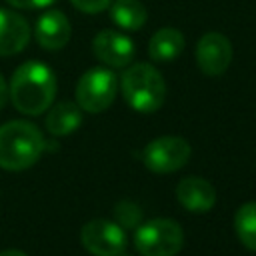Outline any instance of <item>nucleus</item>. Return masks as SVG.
<instances>
[{
	"mask_svg": "<svg viewBox=\"0 0 256 256\" xmlns=\"http://www.w3.org/2000/svg\"><path fill=\"white\" fill-rule=\"evenodd\" d=\"M10 100L14 108L28 116L46 112L56 96V76L50 66L28 60L16 68L10 80Z\"/></svg>",
	"mask_w": 256,
	"mask_h": 256,
	"instance_id": "1",
	"label": "nucleus"
},
{
	"mask_svg": "<svg viewBox=\"0 0 256 256\" xmlns=\"http://www.w3.org/2000/svg\"><path fill=\"white\" fill-rule=\"evenodd\" d=\"M44 150L42 132L26 120H12L0 126V168H30Z\"/></svg>",
	"mask_w": 256,
	"mask_h": 256,
	"instance_id": "2",
	"label": "nucleus"
},
{
	"mask_svg": "<svg viewBox=\"0 0 256 256\" xmlns=\"http://www.w3.org/2000/svg\"><path fill=\"white\" fill-rule=\"evenodd\" d=\"M122 96L126 104L142 114L156 112L166 98V82L152 64H132L126 68L120 80Z\"/></svg>",
	"mask_w": 256,
	"mask_h": 256,
	"instance_id": "3",
	"label": "nucleus"
},
{
	"mask_svg": "<svg viewBox=\"0 0 256 256\" xmlns=\"http://www.w3.org/2000/svg\"><path fill=\"white\" fill-rule=\"evenodd\" d=\"M134 246L140 256H176L184 246V232L176 220L154 218L136 228Z\"/></svg>",
	"mask_w": 256,
	"mask_h": 256,
	"instance_id": "4",
	"label": "nucleus"
},
{
	"mask_svg": "<svg viewBox=\"0 0 256 256\" xmlns=\"http://www.w3.org/2000/svg\"><path fill=\"white\" fill-rule=\"evenodd\" d=\"M118 78L108 68L86 70L76 84V102L82 110L90 114L104 112L116 98Z\"/></svg>",
	"mask_w": 256,
	"mask_h": 256,
	"instance_id": "5",
	"label": "nucleus"
},
{
	"mask_svg": "<svg viewBox=\"0 0 256 256\" xmlns=\"http://www.w3.org/2000/svg\"><path fill=\"white\" fill-rule=\"evenodd\" d=\"M82 246L94 256H122L126 250V232L114 220L96 218L82 226Z\"/></svg>",
	"mask_w": 256,
	"mask_h": 256,
	"instance_id": "6",
	"label": "nucleus"
},
{
	"mask_svg": "<svg viewBox=\"0 0 256 256\" xmlns=\"http://www.w3.org/2000/svg\"><path fill=\"white\" fill-rule=\"evenodd\" d=\"M190 160V144L178 136H160L144 150V164L156 174L180 170Z\"/></svg>",
	"mask_w": 256,
	"mask_h": 256,
	"instance_id": "7",
	"label": "nucleus"
},
{
	"mask_svg": "<svg viewBox=\"0 0 256 256\" xmlns=\"http://www.w3.org/2000/svg\"><path fill=\"white\" fill-rule=\"evenodd\" d=\"M232 62V44L220 32L204 34L196 44V64L206 76H220Z\"/></svg>",
	"mask_w": 256,
	"mask_h": 256,
	"instance_id": "8",
	"label": "nucleus"
},
{
	"mask_svg": "<svg viewBox=\"0 0 256 256\" xmlns=\"http://www.w3.org/2000/svg\"><path fill=\"white\" fill-rule=\"evenodd\" d=\"M94 56L110 68H126L136 54L134 42L116 30H100L92 40Z\"/></svg>",
	"mask_w": 256,
	"mask_h": 256,
	"instance_id": "9",
	"label": "nucleus"
},
{
	"mask_svg": "<svg viewBox=\"0 0 256 256\" xmlns=\"http://www.w3.org/2000/svg\"><path fill=\"white\" fill-rule=\"evenodd\" d=\"M72 36V26L64 12L50 8L42 12L34 26V38L44 50H60L68 44Z\"/></svg>",
	"mask_w": 256,
	"mask_h": 256,
	"instance_id": "10",
	"label": "nucleus"
},
{
	"mask_svg": "<svg viewBox=\"0 0 256 256\" xmlns=\"http://www.w3.org/2000/svg\"><path fill=\"white\" fill-rule=\"evenodd\" d=\"M30 26L24 16L14 10L0 8V56H12L26 48Z\"/></svg>",
	"mask_w": 256,
	"mask_h": 256,
	"instance_id": "11",
	"label": "nucleus"
},
{
	"mask_svg": "<svg viewBox=\"0 0 256 256\" xmlns=\"http://www.w3.org/2000/svg\"><path fill=\"white\" fill-rule=\"evenodd\" d=\"M176 198L190 212H208L216 202V190L208 180L188 176L178 182Z\"/></svg>",
	"mask_w": 256,
	"mask_h": 256,
	"instance_id": "12",
	"label": "nucleus"
},
{
	"mask_svg": "<svg viewBox=\"0 0 256 256\" xmlns=\"http://www.w3.org/2000/svg\"><path fill=\"white\" fill-rule=\"evenodd\" d=\"M182 50H184V34L170 26L154 32L148 44V54L156 62H170L178 58Z\"/></svg>",
	"mask_w": 256,
	"mask_h": 256,
	"instance_id": "13",
	"label": "nucleus"
},
{
	"mask_svg": "<svg viewBox=\"0 0 256 256\" xmlns=\"http://www.w3.org/2000/svg\"><path fill=\"white\" fill-rule=\"evenodd\" d=\"M108 10L112 22L122 30H130V32L140 30L148 20L146 6L140 0H112Z\"/></svg>",
	"mask_w": 256,
	"mask_h": 256,
	"instance_id": "14",
	"label": "nucleus"
},
{
	"mask_svg": "<svg viewBox=\"0 0 256 256\" xmlns=\"http://www.w3.org/2000/svg\"><path fill=\"white\" fill-rule=\"evenodd\" d=\"M82 108L72 102H58L46 116V128L54 136H66L82 124Z\"/></svg>",
	"mask_w": 256,
	"mask_h": 256,
	"instance_id": "15",
	"label": "nucleus"
},
{
	"mask_svg": "<svg viewBox=\"0 0 256 256\" xmlns=\"http://www.w3.org/2000/svg\"><path fill=\"white\" fill-rule=\"evenodd\" d=\"M234 228L240 242L256 252V202H246L236 210Z\"/></svg>",
	"mask_w": 256,
	"mask_h": 256,
	"instance_id": "16",
	"label": "nucleus"
},
{
	"mask_svg": "<svg viewBox=\"0 0 256 256\" xmlns=\"http://www.w3.org/2000/svg\"><path fill=\"white\" fill-rule=\"evenodd\" d=\"M140 218H142V214L136 204L120 202L116 206V222L122 226H136V224H140Z\"/></svg>",
	"mask_w": 256,
	"mask_h": 256,
	"instance_id": "17",
	"label": "nucleus"
},
{
	"mask_svg": "<svg viewBox=\"0 0 256 256\" xmlns=\"http://www.w3.org/2000/svg\"><path fill=\"white\" fill-rule=\"evenodd\" d=\"M74 4V8H78L84 14H100L104 10H108V6L112 4V0H70Z\"/></svg>",
	"mask_w": 256,
	"mask_h": 256,
	"instance_id": "18",
	"label": "nucleus"
},
{
	"mask_svg": "<svg viewBox=\"0 0 256 256\" xmlns=\"http://www.w3.org/2000/svg\"><path fill=\"white\" fill-rule=\"evenodd\" d=\"M14 8H24V10H38V8H48L56 0H6Z\"/></svg>",
	"mask_w": 256,
	"mask_h": 256,
	"instance_id": "19",
	"label": "nucleus"
},
{
	"mask_svg": "<svg viewBox=\"0 0 256 256\" xmlns=\"http://www.w3.org/2000/svg\"><path fill=\"white\" fill-rule=\"evenodd\" d=\"M8 96H10V92H8V84H6L4 76L0 74V108L8 102Z\"/></svg>",
	"mask_w": 256,
	"mask_h": 256,
	"instance_id": "20",
	"label": "nucleus"
},
{
	"mask_svg": "<svg viewBox=\"0 0 256 256\" xmlns=\"http://www.w3.org/2000/svg\"><path fill=\"white\" fill-rule=\"evenodd\" d=\"M0 256H28V254H24L22 250H4L0 252Z\"/></svg>",
	"mask_w": 256,
	"mask_h": 256,
	"instance_id": "21",
	"label": "nucleus"
}]
</instances>
